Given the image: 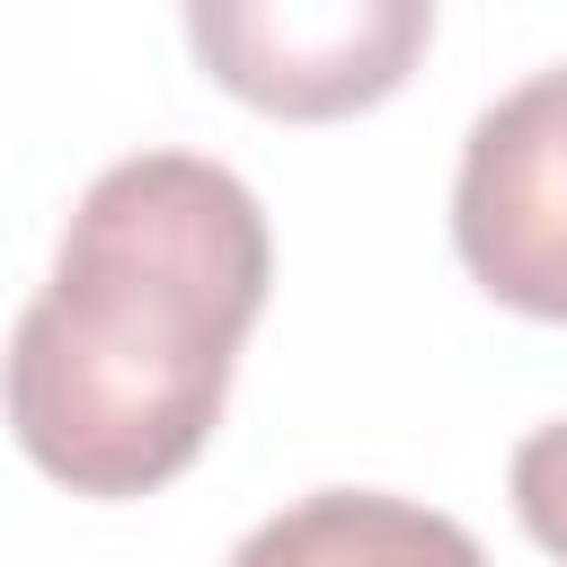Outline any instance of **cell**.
Returning a JSON list of instances; mask_svg holds the SVG:
<instances>
[{
	"mask_svg": "<svg viewBox=\"0 0 567 567\" xmlns=\"http://www.w3.org/2000/svg\"><path fill=\"white\" fill-rule=\"evenodd\" d=\"M514 514L549 558H567V416H549L514 443Z\"/></svg>",
	"mask_w": 567,
	"mask_h": 567,
	"instance_id": "5",
	"label": "cell"
},
{
	"mask_svg": "<svg viewBox=\"0 0 567 567\" xmlns=\"http://www.w3.org/2000/svg\"><path fill=\"white\" fill-rule=\"evenodd\" d=\"M452 248L496 301L567 319V62L532 71L470 124L452 177Z\"/></svg>",
	"mask_w": 567,
	"mask_h": 567,
	"instance_id": "3",
	"label": "cell"
},
{
	"mask_svg": "<svg viewBox=\"0 0 567 567\" xmlns=\"http://www.w3.org/2000/svg\"><path fill=\"white\" fill-rule=\"evenodd\" d=\"M425 0H195L186 44L266 115H346L408 80L425 53Z\"/></svg>",
	"mask_w": 567,
	"mask_h": 567,
	"instance_id": "2",
	"label": "cell"
},
{
	"mask_svg": "<svg viewBox=\"0 0 567 567\" xmlns=\"http://www.w3.org/2000/svg\"><path fill=\"white\" fill-rule=\"evenodd\" d=\"M266 213L204 151H133L89 177L53 248V284L9 337V425L27 461L80 496L177 478L266 310Z\"/></svg>",
	"mask_w": 567,
	"mask_h": 567,
	"instance_id": "1",
	"label": "cell"
},
{
	"mask_svg": "<svg viewBox=\"0 0 567 567\" xmlns=\"http://www.w3.org/2000/svg\"><path fill=\"white\" fill-rule=\"evenodd\" d=\"M221 567H487V549L434 505L381 487H319L266 514Z\"/></svg>",
	"mask_w": 567,
	"mask_h": 567,
	"instance_id": "4",
	"label": "cell"
}]
</instances>
